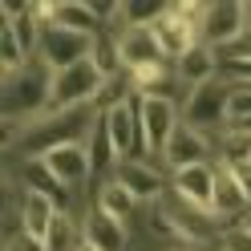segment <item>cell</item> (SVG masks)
Instances as JSON below:
<instances>
[{
	"label": "cell",
	"instance_id": "30",
	"mask_svg": "<svg viewBox=\"0 0 251 251\" xmlns=\"http://www.w3.org/2000/svg\"><path fill=\"white\" fill-rule=\"evenodd\" d=\"M235 85H243V89H251V81H235Z\"/></svg>",
	"mask_w": 251,
	"mask_h": 251
},
{
	"label": "cell",
	"instance_id": "6",
	"mask_svg": "<svg viewBox=\"0 0 251 251\" xmlns=\"http://www.w3.org/2000/svg\"><path fill=\"white\" fill-rule=\"evenodd\" d=\"M89 49H93V37L69 33V28H61V25H45L37 57H41L53 73H61V69L77 65V61H85V57H89Z\"/></svg>",
	"mask_w": 251,
	"mask_h": 251
},
{
	"label": "cell",
	"instance_id": "18",
	"mask_svg": "<svg viewBox=\"0 0 251 251\" xmlns=\"http://www.w3.org/2000/svg\"><path fill=\"white\" fill-rule=\"evenodd\" d=\"M85 150H89V166H93V175H105L109 170V178H114V170H118V146H114V138H109V126L105 118L98 114V122H93V130L85 138Z\"/></svg>",
	"mask_w": 251,
	"mask_h": 251
},
{
	"label": "cell",
	"instance_id": "10",
	"mask_svg": "<svg viewBox=\"0 0 251 251\" xmlns=\"http://www.w3.org/2000/svg\"><path fill=\"white\" fill-rule=\"evenodd\" d=\"M114 182H118V186H126V191L134 195L138 207H142V202H154V199L162 195V186H166L158 162H150V158H126V162H118Z\"/></svg>",
	"mask_w": 251,
	"mask_h": 251
},
{
	"label": "cell",
	"instance_id": "26",
	"mask_svg": "<svg viewBox=\"0 0 251 251\" xmlns=\"http://www.w3.org/2000/svg\"><path fill=\"white\" fill-rule=\"evenodd\" d=\"M235 178H239V186H243V195H247V202H251V162H243V166H227Z\"/></svg>",
	"mask_w": 251,
	"mask_h": 251
},
{
	"label": "cell",
	"instance_id": "16",
	"mask_svg": "<svg viewBox=\"0 0 251 251\" xmlns=\"http://www.w3.org/2000/svg\"><path fill=\"white\" fill-rule=\"evenodd\" d=\"M21 186H25V191H33V195H49L61 211H69V199H65L69 191L53 178V170L45 166L41 158H25L21 162Z\"/></svg>",
	"mask_w": 251,
	"mask_h": 251
},
{
	"label": "cell",
	"instance_id": "11",
	"mask_svg": "<svg viewBox=\"0 0 251 251\" xmlns=\"http://www.w3.org/2000/svg\"><path fill=\"white\" fill-rule=\"evenodd\" d=\"M41 162L53 170V178L65 186V191H77V186H85V178L93 175L85 142H65V146H53L49 154H41Z\"/></svg>",
	"mask_w": 251,
	"mask_h": 251
},
{
	"label": "cell",
	"instance_id": "3",
	"mask_svg": "<svg viewBox=\"0 0 251 251\" xmlns=\"http://www.w3.org/2000/svg\"><path fill=\"white\" fill-rule=\"evenodd\" d=\"M231 89H235L231 77H215V81L191 89V93L182 98V122L195 126V130H202V134H211L215 126L231 130V126H227V101H231Z\"/></svg>",
	"mask_w": 251,
	"mask_h": 251
},
{
	"label": "cell",
	"instance_id": "27",
	"mask_svg": "<svg viewBox=\"0 0 251 251\" xmlns=\"http://www.w3.org/2000/svg\"><path fill=\"white\" fill-rule=\"evenodd\" d=\"M243 21H247V28H251V0L243 4Z\"/></svg>",
	"mask_w": 251,
	"mask_h": 251
},
{
	"label": "cell",
	"instance_id": "5",
	"mask_svg": "<svg viewBox=\"0 0 251 251\" xmlns=\"http://www.w3.org/2000/svg\"><path fill=\"white\" fill-rule=\"evenodd\" d=\"M215 182H219V162H199L170 175V195H178L186 207H195L202 215H215Z\"/></svg>",
	"mask_w": 251,
	"mask_h": 251
},
{
	"label": "cell",
	"instance_id": "13",
	"mask_svg": "<svg viewBox=\"0 0 251 251\" xmlns=\"http://www.w3.org/2000/svg\"><path fill=\"white\" fill-rule=\"evenodd\" d=\"M81 239L89 247H98V251H126L130 247V231H126V223L109 219L105 211L89 207V215L81 219Z\"/></svg>",
	"mask_w": 251,
	"mask_h": 251
},
{
	"label": "cell",
	"instance_id": "9",
	"mask_svg": "<svg viewBox=\"0 0 251 251\" xmlns=\"http://www.w3.org/2000/svg\"><path fill=\"white\" fill-rule=\"evenodd\" d=\"M199 162H211V134L195 130V126H178L166 142V154H162V166L175 175V170H186V166H199Z\"/></svg>",
	"mask_w": 251,
	"mask_h": 251
},
{
	"label": "cell",
	"instance_id": "21",
	"mask_svg": "<svg viewBox=\"0 0 251 251\" xmlns=\"http://www.w3.org/2000/svg\"><path fill=\"white\" fill-rule=\"evenodd\" d=\"M89 61L101 69V77H114V73H126L122 69V53H118V37H109L105 28L93 37V49H89Z\"/></svg>",
	"mask_w": 251,
	"mask_h": 251
},
{
	"label": "cell",
	"instance_id": "23",
	"mask_svg": "<svg viewBox=\"0 0 251 251\" xmlns=\"http://www.w3.org/2000/svg\"><path fill=\"white\" fill-rule=\"evenodd\" d=\"M219 53V65L223 69H235V65H251V28H243L235 41H227L223 49H215Z\"/></svg>",
	"mask_w": 251,
	"mask_h": 251
},
{
	"label": "cell",
	"instance_id": "14",
	"mask_svg": "<svg viewBox=\"0 0 251 251\" xmlns=\"http://www.w3.org/2000/svg\"><path fill=\"white\" fill-rule=\"evenodd\" d=\"M175 73H178L182 89L191 93V89H199V85L215 81V77H223V65H219V53H215V49H207V45H195V49L186 53L182 61H175Z\"/></svg>",
	"mask_w": 251,
	"mask_h": 251
},
{
	"label": "cell",
	"instance_id": "22",
	"mask_svg": "<svg viewBox=\"0 0 251 251\" xmlns=\"http://www.w3.org/2000/svg\"><path fill=\"white\" fill-rule=\"evenodd\" d=\"M45 247H49V251H77V247H81V223L73 219V211H61V219L53 223Z\"/></svg>",
	"mask_w": 251,
	"mask_h": 251
},
{
	"label": "cell",
	"instance_id": "15",
	"mask_svg": "<svg viewBox=\"0 0 251 251\" xmlns=\"http://www.w3.org/2000/svg\"><path fill=\"white\" fill-rule=\"evenodd\" d=\"M57 219H61V207H57L49 195H33V191L21 195V231H28L33 239L45 243Z\"/></svg>",
	"mask_w": 251,
	"mask_h": 251
},
{
	"label": "cell",
	"instance_id": "29",
	"mask_svg": "<svg viewBox=\"0 0 251 251\" xmlns=\"http://www.w3.org/2000/svg\"><path fill=\"white\" fill-rule=\"evenodd\" d=\"M77 251H98V247H89V243H85V239H81V247H77Z\"/></svg>",
	"mask_w": 251,
	"mask_h": 251
},
{
	"label": "cell",
	"instance_id": "17",
	"mask_svg": "<svg viewBox=\"0 0 251 251\" xmlns=\"http://www.w3.org/2000/svg\"><path fill=\"white\" fill-rule=\"evenodd\" d=\"M215 219H243L247 211H251V202H247V195H243V186H239V178L231 175L227 166H219V182H215Z\"/></svg>",
	"mask_w": 251,
	"mask_h": 251
},
{
	"label": "cell",
	"instance_id": "4",
	"mask_svg": "<svg viewBox=\"0 0 251 251\" xmlns=\"http://www.w3.org/2000/svg\"><path fill=\"white\" fill-rule=\"evenodd\" d=\"M182 126V101L175 98H146L142 105V138H146V158L150 162H162L166 142Z\"/></svg>",
	"mask_w": 251,
	"mask_h": 251
},
{
	"label": "cell",
	"instance_id": "32",
	"mask_svg": "<svg viewBox=\"0 0 251 251\" xmlns=\"http://www.w3.org/2000/svg\"><path fill=\"white\" fill-rule=\"evenodd\" d=\"M166 251H170V247H166ZM178 251H186V247H178Z\"/></svg>",
	"mask_w": 251,
	"mask_h": 251
},
{
	"label": "cell",
	"instance_id": "1",
	"mask_svg": "<svg viewBox=\"0 0 251 251\" xmlns=\"http://www.w3.org/2000/svg\"><path fill=\"white\" fill-rule=\"evenodd\" d=\"M49 89H53V69L45 61H28L21 73L4 77V122H17L28 130V122H37L49 109Z\"/></svg>",
	"mask_w": 251,
	"mask_h": 251
},
{
	"label": "cell",
	"instance_id": "2",
	"mask_svg": "<svg viewBox=\"0 0 251 251\" xmlns=\"http://www.w3.org/2000/svg\"><path fill=\"white\" fill-rule=\"evenodd\" d=\"M101 69L93 61H77V65L53 73V89H49V109L45 114H61V109H81V105H93L101 93Z\"/></svg>",
	"mask_w": 251,
	"mask_h": 251
},
{
	"label": "cell",
	"instance_id": "28",
	"mask_svg": "<svg viewBox=\"0 0 251 251\" xmlns=\"http://www.w3.org/2000/svg\"><path fill=\"white\" fill-rule=\"evenodd\" d=\"M239 227H247V231H251V211H247V215L239 219Z\"/></svg>",
	"mask_w": 251,
	"mask_h": 251
},
{
	"label": "cell",
	"instance_id": "20",
	"mask_svg": "<svg viewBox=\"0 0 251 251\" xmlns=\"http://www.w3.org/2000/svg\"><path fill=\"white\" fill-rule=\"evenodd\" d=\"M251 162V134L247 130H223V138H219V166H243Z\"/></svg>",
	"mask_w": 251,
	"mask_h": 251
},
{
	"label": "cell",
	"instance_id": "7",
	"mask_svg": "<svg viewBox=\"0 0 251 251\" xmlns=\"http://www.w3.org/2000/svg\"><path fill=\"white\" fill-rule=\"evenodd\" d=\"M247 28L243 21V4H231V0H215V4L202 8V21H199V45L207 49H223L227 41H235Z\"/></svg>",
	"mask_w": 251,
	"mask_h": 251
},
{
	"label": "cell",
	"instance_id": "19",
	"mask_svg": "<svg viewBox=\"0 0 251 251\" xmlns=\"http://www.w3.org/2000/svg\"><path fill=\"white\" fill-rule=\"evenodd\" d=\"M93 207L105 211L109 219H118V223L130 227V219H134V211H138V202H134V195L126 191V186H118L114 178H109V182L98 186V195H93Z\"/></svg>",
	"mask_w": 251,
	"mask_h": 251
},
{
	"label": "cell",
	"instance_id": "31",
	"mask_svg": "<svg viewBox=\"0 0 251 251\" xmlns=\"http://www.w3.org/2000/svg\"><path fill=\"white\" fill-rule=\"evenodd\" d=\"M239 130H247V134H251V122H247V126H239Z\"/></svg>",
	"mask_w": 251,
	"mask_h": 251
},
{
	"label": "cell",
	"instance_id": "24",
	"mask_svg": "<svg viewBox=\"0 0 251 251\" xmlns=\"http://www.w3.org/2000/svg\"><path fill=\"white\" fill-rule=\"evenodd\" d=\"M4 251H49V247H45L41 239H33V235H28V231H8L4 235Z\"/></svg>",
	"mask_w": 251,
	"mask_h": 251
},
{
	"label": "cell",
	"instance_id": "8",
	"mask_svg": "<svg viewBox=\"0 0 251 251\" xmlns=\"http://www.w3.org/2000/svg\"><path fill=\"white\" fill-rule=\"evenodd\" d=\"M118 53H122V69L126 73H142L154 65H170L154 28H118Z\"/></svg>",
	"mask_w": 251,
	"mask_h": 251
},
{
	"label": "cell",
	"instance_id": "12",
	"mask_svg": "<svg viewBox=\"0 0 251 251\" xmlns=\"http://www.w3.org/2000/svg\"><path fill=\"white\" fill-rule=\"evenodd\" d=\"M154 37H158V45H162V53H166V61L175 65V61H182L186 53L199 45V28L186 21V17H178L175 8H166V17L154 25Z\"/></svg>",
	"mask_w": 251,
	"mask_h": 251
},
{
	"label": "cell",
	"instance_id": "25",
	"mask_svg": "<svg viewBox=\"0 0 251 251\" xmlns=\"http://www.w3.org/2000/svg\"><path fill=\"white\" fill-rule=\"evenodd\" d=\"M223 251H251V231L247 227H231L223 235Z\"/></svg>",
	"mask_w": 251,
	"mask_h": 251
}]
</instances>
